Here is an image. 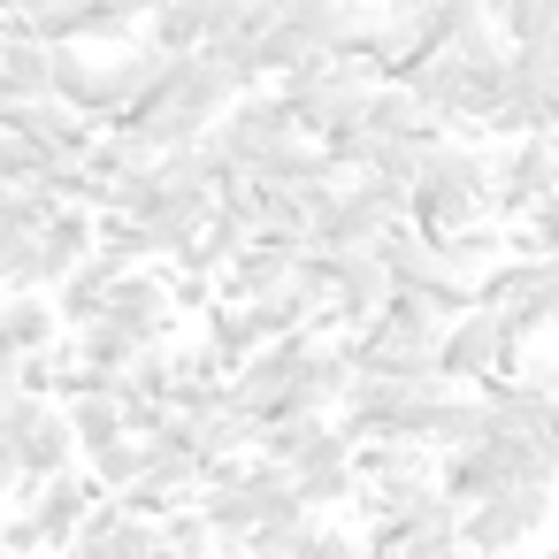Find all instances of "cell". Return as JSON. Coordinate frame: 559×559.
I'll return each instance as SVG.
<instances>
[{"label": "cell", "mask_w": 559, "mask_h": 559, "mask_svg": "<svg viewBox=\"0 0 559 559\" xmlns=\"http://www.w3.org/2000/svg\"><path fill=\"white\" fill-rule=\"evenodd\" d=\"M162 78H169V47L162 39H146V32H131L116 55H108V85H116V116H131V108H146L154 93H162Z\"/></svg>", "instance_id": "obj_16"}, {"label": "cell", "mask_w": 559, "mask_h": 559, "mask_svg": "<svg viewBox=\"0 0 559 559\" xmlns=\"http://www.w3.org/2000/svg\"><path fill=\"white\" fill-rule=\"evenodd\" d=\"M85 467H93L100 490H131V483L146 475V437H139V429H116V437L85 444Z\"/></svg>", "instance_id": "obj_21"}, {"label": "cell", "mask_w": 559, "mask_h": 559, "mask_svg": "<svg viewBox=\"0 0 559 559\" xmlns=\"http://www.w3.org/2000/svg\"><path fill=\"white\" fill-rule=\"evenodd\" d=\"M162 93H169L177 108H192L200 123H215V116H223V108H230L246 85H238V78H230V70H223L207 47H192V55H169V78H162Z\"/></svg>", "instance_id": "obj_15"}, {"label": "cell", "mask_w": 559, "mask_h": 559, "mask_svg": "<svg viewBox=\"0 0 559 559\" xmlns=\"http://www.w3.org/2000/svg\"><path fill=\"white\" fill-rule=\"evenodd\" d=\"M85 444H78V429H70V414H62V399H32V414L16 421V460H24V483L32 475H62L70 460H78Z\"/></svg>", "instance_id": "obj_14"}, {"label": "cell", "mask_w": 559, "mask_h": 559, "mask_svg": "<svg viewBox=\"0 0 559 559\" xmlns=\"http://www.w3.org/2000/svg\"><path fill=\"white\" fill-rule=\"evenodd\" d=\"M207 544H215V521L200 513V498H192L185 513H177V506L162 513V551H207Z\"/></svg>", "instance_id": "obj_23"}, {"label": "cell", "mask_w": 559, "mask_h": 559, "mask_svg": "<svg viewBox=\"0 0 559 559\" xmlns=\"http://www.w3.org/2000/svg\"><path fill=\"white\" fill-rule=\"evenodd\" d=\"M521 330L498 314V307H460L452 322H444V337H437V368L452 376V383H490V376H513L521 368Z\"/></svg>", "instance_id": "obj_4"}, {"label": "cell", "mask_w": 559, "mask_h": 559, "mask_svg": "<svg viewBox=\"0 0 559 559\" xmlns=\"http://www.w3.org/2000/svg\"><path fill=\"white\" fill-rule=\"evenodd\" d=\"M93 498H100L93 467H85V475H78V467H62V475H32L16 506L32 513V528H39V551H70V536H78V521L93 513Z\"/></svg>", "instance_id": "obj_11"}, {"label": "cell", "mask_w": 559, "mask_h": 559, "mask_svg": "<svg viewBox=\"0 0 559 559\" xmlns=\"http://www.w3.org/2000/svg\"><path fill=\"white\" fill-rule=\"evenodd\" d=\"M490 139H521V131H559V47H513L506 62V108L483 123Z\"/></svg>", "instance_id": "obj_6"}, {"label": "cell", "mask_w": 559, "mask_h": 559, "mask_svg": "<svg viewBox=\"0 0 559 559\" xmlns=\"http://www.w3.org/2000/svg\"><path fill=\"white\" fill-rule=\"evenodd\" d=\"M460 521H467V506L429 483V490H421L414 506H399L391 521H368V544H376L383 559H437V551H460Z\"/></svg>", "instance_id": "obj_7"}, {"label": "cell", "mask_w": 559, "mask_h": 559, "mask_svg": "<svg viewBox=\"0 0 559 559\" xmlns=\"http://www.w3.org/2000/svg\"><path fill=\"white\" fill-rule=\"evenodd\" d=\"M108 314H123L146 345H154V337H169V330H177V276H162V269H146V261H139V269H123V276H116V292H108Z\"/></svg>", "instance_id": "obj_13"}, {"label": "cell", "mask_w": 559, "mask_h": 559, "mask_svg": "<svg viewBox=\"0 0 559 559\" xmlns=\"http://www.w3.org/2000/svg\"><path fill=\"white\" fill-rule=\"evenodd\" d=\"M551 47H559V24H551Z\"/></svg>", "instance_id": "obj_25"}, {"label": "cell", "mask_w": 559, "mask_h": 559, "mask_svg": "<svg viewBox=\"0 0 559 559\" xmlns=\"http://www.w3.org/2000/svg\"><path fill=\"white\" fill-rule=\"evenodd\" d=\"M116 276H123V261H116L108 246L78 253V261H70V276L55 284V307H62V322H85V314H100V307H108V292H116Z\"/></svg>", "instance_id": "obj_17"}, {"label": "cell", "mask_w": 559, "mask_h": 559, "mask_svg": "<svg viewBox=\"0 0 559 559\" xmlns=\"http://www.w3.org/2000/svg\"><path fill=\"white\" fill-rule=\"evenodd\" d=\"M299 246L307 238H284V230H253L230 261H223V299H261V292H276L292 269H299Z\"/></svg>", "instance_id": "obj_12"}, {"label": "cell", "mask_w": 559, "mask_h": 559, "mask_svg": "<svg viewBox=\"0 0 559 559\" xmlns=\"http://www.w3.org/2000/svg\"><path fill=\"white\" fill-rule=\"evenodd\" d=\"M544 192H559V131H521L498 154V185H490V215H528Z\"/></svg>", "instance_id": "obj_9"}, {"label": "cell", "mask_w": 559, "mask_h": 559, "mask_svg": "<svg viewBox=\"0 0 559 559\" xmlns=\"http://www.w3.org/2000/svg\"><path fill=\"white\" fill-rule=\"evenodd\" d=\"M246 55H253V78H284V70H299V62H314V39H307L292 16H276L261 39H246Z\"/></svg>", "instance_id": "obj_22"}, {"label": "cell", "mask_w": 559, "mask_h": 559, "mask_svg": "<svg viewBox=\"0 0 559 559\" xmlns=\"http://www.w3.org/2000/svg\"><path fill=\"white\" fill-rule=\"evenodd\" d=\"M376 78H383V70L360 62V55H314V62L284 70V100H292V116H299L307 139H337V131H353V123L368 116Z\"/></svg>", "instance_id": "obj_2"}, {"label": "cell", "mask_w": 559, "mask_h": 559, "mask_svg": "<svg viewBox=\"0 0 559 559\" xmlns=\"http://www.w3.org/2000/svg\"><path fill=\"white\" fill-rule=\"evenodd\" d=\"M544 521H551V483H513V490H490L483 506H467L460 544L467 551H513V544H536Z\"/></svg>", "instance_id": "obj_8"}, {"label": "cell", "mask_w": 559, "mask_h": 559, "mask_svg": "<svg viewBox=\"0 0 559 559\" xmlns=\"http://www.w3.org/2000/svg\"><path fill=\"white\" fill-rule=\"evenodd\" d=\"M207 32H215V0H154V16H146V39H162L169 55L207 47Z\"/></svg>", "instance_id": "obj_20"}, {"label": "cell", "mask_w": 559, "mask_h": 559, "mask_svg": "<svg viewBox=\"0 0 559 559\" xmlns=\"http://www.w3.org/2000/svg\"><path fill=\"white\" fill-rule=\"evenodd\" d=\"M475 299H483V307H498L521 337L559 330V253L544 246L536 261H498L490 276H475Z\"/></svg>", "instance_id": "obj_5"}, {"label": "cell", "mask_w": 559, "mask_h": 559, "mask_svg": "<svg viewBox=\"0 0 559 559\" xmlns=\"http://www.w3.org/2000/svg\"><path fill=\"white\" fill-rule=\"evenodd\" d=\"M70 551H85V559H146V551H162V521H154V513H139L123 490H100V498H93V513L78 521Z\"/></svg>", "instance_id": "obj_10"}, {"label": "cell", "mask_w": 559, "mask_h": 559, "mask_svg": "<svg viewBox=\"0 0 559 559\" xmlns=\"http://www.w3.org/2000/svg\"><path fill=\"white\" fill-rule=\"evenodd\" d=\"M0 551H9V506H0Z\"/></svg>", "instance_id": "obj_24"}, {"label": "cell", "mask_w": 559, "mask_h": 559, "mask_svg": "<svg viewBox=\"0 0 559 559\" xmlns=\"http://www.w3.org/2000/svg\"><path fill=\"white\" fill-rule=\"evenodd\" d=\"M490 185H498V162H483L460 139H429L421 177H414V223L437 238H460L490 215Z\"/></svg>", "instance_id": "obj_1"}, {"label": "cell", "mask_w": 559, "mask_h": 559, "mask_svg": "<svg viewBox=\"0 0 559 559\" xmlns=\"http://www.w3.org/2000/svg\"><path fill=\"white\" fill-rule=\"evenodd\" d=\"M62 307L47 299V292H9L0 299V337H9L16 353H47V345H62Z\"/></svg>", "instance_id": "obj_18"}, {"label": "cell", "mask_w": 559, "mask_h": 559, "mask_svg": "<svg viewBox=\"0 0 559 559\" xmlns=\"http://www.w3.org/2000/svg\"><path fill=\"white\" fill-rule=\"evenodd\" d=\"M261 345H269V330H261L253 299H238V307H215V314H207V353H215L230 376H238V368H246Z\"/></svg>", "instance_id": "obj_19"}, {"label": "cell", "mask_w": 559, "mask_h": 559, "mask_svg": "<svg viewBox=\"0 0 559 559\" xmlns=\"http://www.w3.org/2000/svg\"><path fill=\"white\" fill-rule=\"evenodd\" d=\"M307 200H314V238L322 246H376L391 223L414 215V185L376 177V169H345L337 185H322Z\"/></svg>", "instance_id": "obj_3"}]
</instances>
